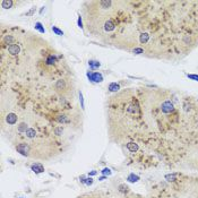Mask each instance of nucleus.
<instances>
[{
    "label": "nucleus",
    "mask_w": 198,
    "mask_h": 198,
    "mask_svg": "<svg viewBox=\"0 0 198 198\" xmlns=\"http://www.w3.org/2000/svg\"><path fill=\"white\" fill-rule=\"evenodd\" d=\"M0 71L1 88L26 102L62 111L79 109L74 70L62 53L37 34L2 27Z\"/></svg>",
    "instance_id": "f257e3e1"
},
{
    "label": "nucleus",
    "mask_w": 198,
    "mask_h": 198,
    "mask_svg": "<svg viewBox=\"0 0 198 198\" xmlns=\"http://www.w3.org/2000/svg\"><path fill=\"white\" fill-rule=\"evenodd\" d=\"M82 126L83 117L53 115L0 91L2 137L27 159L48 162L61 156L79 136Z\"/></svg>",
    "instance_id": "f03ea898"
},
{
    "label": "nucleus",
    "mask_w": 198,
    "mask_h": 198,
    "mask_svg": "<svg viewBox=\"0 0 198 198\" xmlns=\"http://www.w3.org/2000/svg\"><path fill=\"white\" fill-rule=\"evenodd\" d=\"M77 198H109V196L105 195L102 191H92V193L83 194V195L78 196Z\"/></svg>",
    "instance_id": "7ed1b4c3"
}]
</instances>
